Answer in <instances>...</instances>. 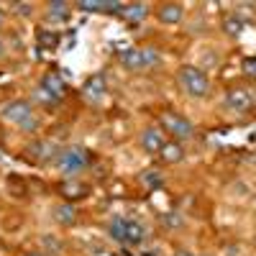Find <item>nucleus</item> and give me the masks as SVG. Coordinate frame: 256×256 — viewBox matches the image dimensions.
I'll list each match as a JSON object with an SVG mask.
<instances>
[{"label": "nucleus", "instance_id": "nucleus-9", "mask_svg": "<svg viewBox=\"0 0 256 256\" xmlns=\"http://www.w3.org/2000/svg\"><path fill=\"white\" fill-rule=\"evenodd\" d=\"M105 92H108V82H105L102 74H92L88 82H84V98L88 100H100Z\"/></svg>", "mask_w": 256, "mask_h": 256}, {"label": "nucleus", "instance_id": "nucleus-26", "mask_svg": "<svg viewBox=\"0 0 256 256\" xmlns=\"http://www.w3.org/2000/svg\"><path fill=\"white\" fill-rule=\"evenodd\" d=\"M244 70H246V74H248V77H254V80H256V56L246 59V64H244Z\"/></svg>", "mask_w": 256, "mask_h": 256}, {"label": "nucleus", "instance_id": "nucleus-29", "mask_svg": "<svg viewBox=\"0 0 256 256\" xmlns=\"http://www.w3.org/2000/svg\"><path fill=\"white\" fill-rule=\"evenodd\" d=\"M0 26H3V10H0Z\"/></svg>", "mask_w": 256, "mask_h": 256}, {"label": "nucleus", "instance_id": "nucleus-2", "mask_svg": "<svg viewBox=\"0 0 256 256\" xmlns=\"http://www.w3.org/2000/svg\"><path fill=\"white\" fill-rule=\"evenodd\" d=\"M159 62V52L156 49H123L120 52V64L128 70H146V67H154Z\"/></svg>", "mask_w": 256, "mask_h": 256}, {"label": "nucleus", "instance_id": "nucleus-4", "mask_svg": "<svg viewBox=\"0 0 256 256\" xmlns=\"http://www.w3.org/2000/svg\"><path fill=\"white\" fill-rule=\"evenodd\" d=\"M88 162H90V152H84L82 146L64 148V152L59 154V159H56V164H59V169H62L64 174H77V172H82V169L88 166Z\"/></svg>", "mask_w": 256, "mask_h": 256}, {"label": "nucleus", "instance_id": "nucleus-1", "mask_svg": "<svg viewBox=\"0 0 256 256\" xmlns=\"http://www.w3.org/2000/svg\"><path fill=\"white\" fill-rule=\"evenodd\" d=\"M177 82L184 90V95H190V98H205L208 90H210V80L198 67H182L177 72Z\"/></svg>", "mask_w": 256, "mask_h": 256}, {"label": "nucleus", "instance_id": "nucleus-21", "mask_svg": "<svg viewBox=\"0 0 256 256\" xmlns=\"http://www.w3.org/2000/svg\"><path fill=\"white\" fill-rule=\"evenodd\" d=\"M38 44L46 46V49H56L59 36H56V34H49V31H38Z\"/></svg>", "mask_w": 256, "mask_h": 256}, {"label": "nucleus", "instance_id": "nucleus-20", "mask_svg": "<svg viewBox=\"0 0 256 256\" xmlns=\"http://www.w3.org/2000/svg\"><path fill=\"white\" fill-rule=\"evenodd\" d=\"M77 8L84 13H102V0H80Z\"/></svg>", "mask_w": 256, "mask_h": 256}, {"label": "nucleus", "instance_id": "nucleus-23", "mask_svg": "<svg viewBox=\"0 0 256 256\" xmlns=\"http://www.w3.org/2000/svg\"><path fill=\"white\" fill-rule=\"evenodd\" d=\"M123 10V3H118V0H105L102 3V13H120Z\"/></svg>", "mask_w": 256, "mask_h": 256}, {"label": "nucleus", "instance_id": "nucleus-8", "mask_svg": "<svg viewBox=\"0 0 256 256\" xmlns=\"http://www.w3.org/2000/svg\"><path fill=\"white\" fill-rule=\"evenodd\" d=\"M41 88H44L54 100H59V98L67 95V84H64V80H62L56 72H46L44 80H41Z\"/></svg>", "mask_w": 256, "mask_h": 256}, {"label": "nucleus", "instance_id": "nucleus-27", "mask_svg": "<svg viewBox=\"0 0 256 256\" xmlns=\"http://www.w3.org/2000/svg\"><path fill=\"white\" fill-rule=\"evenodd\" d=\"M36 98H38V100H44V102H54V98H52L44 88H38V90H36Z\"/></svg>", "mask_w": 256, "mask_h": 256}, {"label": "nucleus", "instance_id": "nucleus-16", "mask_svg": "<svg viewBox=\"0 0 256 256\" xmlns=\"http://www.w3.org/2000/svg\"><path fill=\"white\" fill-rule=\"evenodd\" d=\"M46 8H49V20H67L70 18V6L64 0H52V3H46Z\"/></svg>", "mask_w": 256, "mask_h": 256}, {"label": "nucleus", "instance_id": "nucleus-24", "mask_svg": "<svg viewBox=\"0 0 256 256\" xmlns=\"http://www.w3.org/2000/svg\"><path fill=\"white\" fill-rule=\"evenodd\" d=\"M44 248H46V256H52V254H59V241H54L52 236H44Z\"/></svg>", "mask_w": 256, "mask_h": 256}, {"label": "nucleus", "instance_id": "nucleus-7", "mask_svg": "<svg viewBox=\"0 0 256 256\" xmlns=\"http://www.w3.org/2000/svg\"><path fill=\"white\" fill-rule=\"evenodd\" d=\"M141 146L148 154H159L162 146H164V134L159 131V128H146V131L141 134Z\"/></svg>", "mask_w": 256, "mask_h": 256}, {"label": "nucleus", "instance_id": "nucleus-18", "mask_svg": "<svg viewBox=\"0 0 256 256\" xmlns=\"http://www.w3.org/2000/svg\"><path fill=\"white\" fill-rule=\"evenodd\" d=\"M62 192L67 195L70 200H74V198H82V195H88V187L84 184H80V182H74V180H67L62 184Z\"/></svg>", "mask_w": 256, "mask_h": 256}, {"label": "nucleus", "instance_id": "nucleus-15", "mask_svg": "<svg viewBox=\"0 0 256 256\" xmlns=\"http://www.w3.org/2000/svg\"><path fill=\"white\" fill-rule=\"evenodd\" d=\"M49 152H54V146H52V144H44V141H34V144L26 146V154H28V159H34V162H41L44 156H49Z\"/></svg>", "mask_w": 256, "mask_h": 256}, {"label": "nucleus", "instance_id": "nucleus-10", "mask_svg": "<svg viewBox=\"0 0 256 256\" xmlns=\"http://www.w3.org/2000/svg\"><path fill=\"white\" fill-rule=\"evenodd\" d=\"M159 20H162V24H180V20H182V16H184V10H182V6L180 3H164L162 8H159Z\"/></svg>", "mask_w": 256, "mask_h": 256}, {"label": "nucleus", "instance_id": "nucleus-17", "mask_svg": "<svg viewBox=\"0 0 256 256\" xmlns=\"http://www.w3.org/2000/svg\"><path fill=\"white\" fill-rule=\"evenodd\" d=\"M126 226H128V220L120 218V216H116V218L110 220L108 233H110V238H113V241H120V244H123V238H126Z\"/></svg>", "mask_w": 256, "mask_h": 256}, {"label": "nucleus", "instance_id": "nucleus-25", "mask_svg": "<svg viewBox=\"0 0 256 256\" xmlns=\"http://www.w3.org/2000/svg\"><path fill=\"white\" fill-rule=\"evenodd\" d=\"M13 10H16L18 16H31L34 6H31V3H13Z\"/></svg>", "mask_w": 256, "mask_h": 256}, {"label": "nucleus", "instance_id": "nucleus-22", "mask_svg": "<svg viewBox=\"0 0 256 256\" xmlns=\"http://www.w3.org/2000/svg\"><path fill=\"white\" fill-rule=\"evenodd\" d=\"M241 28H244V24L238 20V16H230V18L226 20V31H228L230 36H238V34H241Z\"/></svg>", "mask_w": 256, "mask_h": 256}, {"label": "nucleus", "instance_id": "nucleus-3", "mask_svg": "<svg viewBox=\"0 0 256 256\" xmlns=\"http://www.w3.org/2000/svg\"><path fill=\"white\" fill-rule=\"evenodd\" d=\"M3 118L20 126V128H26V131H34L36 128V120H34V110H31V105L26 100H13L8 102L6 108H3Z\"/></svg>", "mask_w": 256, "mask_h": 256}, {"label": "nucleus", "instance_id": "nucleus-11", "mask_svg": "<svg viewBox=\"0 0 256 256\" xmlns=\"http://www.w3.org/2000/svg\"><path fill=\"white\" fill-rule=\"evenodd\" d=\"M54 220H56L59 226H74V220H77V210H74V205H70V202H59V205L54 208Z\"/></svg>", "mask_w": 256, "mask_h": 256}, {"label": "nucleus", "instance_id": "nucleus-5", "mask_svg": "<svg viewBox=\"0 0 256 256\" xmlns=\"http://www.w3.org/2000/svg\"><path fill=\"white\" fill-rule=\"evenodd\" d=\"M162 126H164L174 138H190V136H192V123L184 120V118H180V116H172V113L162 116Z\"/></svg>", "mask_w": 256, "mask_h": 256}, {"label": "nucleus", "instance_id": "nucleus-19", "mask_svg": "<svg viewBox=\"0 0 256 256\" xmlns=\"http://www.w3.org/2000/svg\"><path fill=\"white\" fill-rule=\"evenodd\" d=\"M141 182H144L148 190H156V187H162V184H164V177H162V172L152 169V172H144V174H141Z\"/></svg>", "mask_w": 256, "mask_h": 256}, {"label": "nucleus", "instance_id": "nucleus-30", "mask_svg": "<svg viewBox=\"0 0 256 256\" xmlns=\"http://www.w3.org/2000/svg\"><path fill=\"white\" fill-rule=\"evenodd\" d=\"M177 256H192V254H184V251H182V254H177Z\"/></svg>", "mask_w": 256, "mask_h": 256}, {"label": "nucleus", "instance_id": "nucleus-28", "mask_svg": "<svg viewBox=\"0 0 256 256\" xmlns=\"http://www.w3.org/2000/svg\"><path fill=\"white\" fill-rule=\"evenodd\" d=\"M26 256H46V254H41V251H31V254H26Z\"/></svg>", "mask_w": 256, "mask_h": 256}, {"label": "nucleus", "instance_id": "nucleus-13", "mask_svg": "<svg viewBox=\"0 0 256 256\" xmlns=\"http://www.w3.org/2000/svg\"><path fill=\"white\" fill-rule=\"evenodd\" d=\"M159 156H162L166 164H177V162H182L184 152H182V146H180L177 141H164V146H162Z\"/></svg>", "mask_w": 256, "mask_h": 256}, {"label": "nucleus", "instance_id": "nucleus-14", "mask_svg": "<svg viewBox=\"0 0 256 256\" xmlns=\"http://www.w3.org/2000/svg\"><path fill=\"white\" fill-rule=\"evenodd\" d=\"M123 18L128 20V24H138V20H144L148 16V6L146 3H131V6H123Z\"/></svg>", "mask_w": 256, "mask_h": 256}, {"label": "nucleus", "instance_id": "nucleus-31", "mask_svg": "<svg viewBox=\"0 0 256 256\" xmlns=\"http://www.w3.org/2000/svg\"><path fill=\"white\" fill-rule=\"evenodd\" d=\"M0 54H3V41H0Z\"/></svg>", "mask_w": 256, "mask_h": 256}, {"label": "nucleus", "instance_id": "nucleus-6", "mask_svg": "<svg viewBox=\"0 0 256 256\" xmlns=\"http://www.w3.org/2000/svg\"><path fill=\"white\" fill-rule=\"evenodd\" d=\"M226 102L230 105L236 113H246V110H251V105H254V95L248 92V90H228V95H226Z\"/></svg>", "mask_w": 256, "mask_h": 256}, {"label": "nucleus", "instance_id": "nucleus-12", "mask_svg": "<svg viewBox=\"0 0 256 256\" xmlns=\"http://www.w3.org/2000/svg\"><path fill=\"white\" fill-rule=\"evenodd\" d=\"M144 238H146V228H144L141 223H136V220H128L123 244H128V246H138V244H144Z\"/></svg>", "mask_w": 256, "mask_h": 256}]
</instances>
